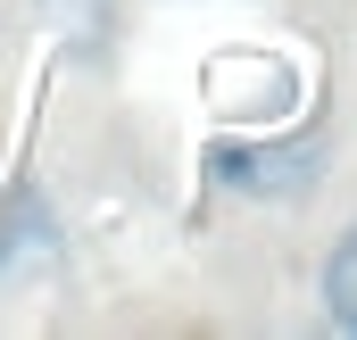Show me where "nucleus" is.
I'll list each match as a JSON object with an SVG mask.
<instances>
[{
  "mask_svg": "<svg viewBox=\"0 0 357 340\" xmlns=\"http://www.w3.org/2000/svg\"><path fill=\"white\" fill-rule=\"evenodd\" d=\"M216 174L241 191H307L316 141H282V150H216Z\"/></svg>",
  "mask_w": 357,
  "mask_h": 340,
  "instance_id": "1",
  "label": "nucleus"
},
{
  "mask_svg": "<svg viewBox=\"0 0 357 340\" xmlns=\"http://www.w3.org/2000/svg\"><path fill=\"white\" fill-rule=\"evenodd\" d=\"M33 257H50V208L33 191H17L0 208V265H33Z\"/></svg>",
  "mask_w": 357,
  "mask_h": 340,
  "instance_id": "3",
  "label": "nucleus"
},
{
  "mask_svg": "<svg viewBox=\"0 0 357 340\" xmlns=\"http://www.w3.org/2000/svg\"><path fill=\"white\" fill-rule=\"evenodd\" d=\"M208 84H241V91H250V100H233L241 116H282V108L299 100V75H291L282 59H216Z\"/></svg>",
  "mask_w": 357,
  "mask_h": 340,
  "instance_id": "2",
  "label": "nucleus"
},
{
  "mask_svg": "<svg viewBox=\"0 0 357 340\" xmlns=\"http://www.w3.org/2000/svg\"><path fill=\"white\" fill-rule=\"evenodd\" d=\"M324 316H333L341 332H357V224L333 241V257H324Z\"/></svg>",
  "mask_w": 357,
  "mask_h": 340,
  "instance_id": "4",
  "label": "nucleus"
}]
</instances>
